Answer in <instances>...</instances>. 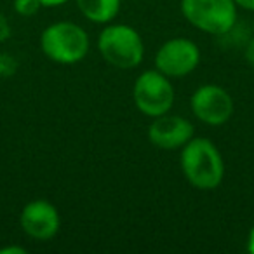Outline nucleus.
I'll return each instance as SVG.
<instances>
[{
    "mask_svg": "<svg viewBox=\"0 0 254 254\" xmlns=\"http://www.w3.org/2000/svg\"><path fill=\"white\" fill-rule=\"evenodd\" d=\"M200 63V49L190 39H171L160 46L155 56V66L167 77H187Z\"/></svg>",
    "mask_w": 254,
    "mask_h": 254,
    "instance_id": "obj_6",
    "label": "nucleus"
},
{
    "mask_svg": "<svg viewBox=\"0 0 254 254\" xmlns=\"http://www.w3.org/2000/svg\"><path fill=\"white\" fill-rule=\"evenodd\" d=\"M181 169L191 187L198 190H214L225 178V162L207 138H191L181 148Z\"/></svg>",
    "mask_w": 254,
    "mask_h": 254,
    "instance_id": "obj_1",
    "label": "nucleus"
},
{
    "mask_svg": "<svg viewBox=\"0 0 254 254\" xmlns=\"http://www.w3.org/2000/svg\"><path fill=\"white\" fill-rule=\"evenodd\" d=\"M26 251L23 247H18V246H11V247H2L0 249V254H25Z\"/></svg>",
    "mask_w": 254,
    "mask_h": 254,
    "instance_id": "obj_12",
    "label": "nucleus"
},
{
    "mask_svg": "<svg viewBox=\"0 0 254 254\" xmlns=\"http://www.w3.org/2000/svg\"><path fill=\"white\" fill-rule=\"evenodd\" d=\"M12 7L23 18H30V16H35L39 12V9L42 7L40 0H14L12 2Z\"/></svg>",
    "mask_w": 254,
    "mask_h": 254,
    "instance_id": "obj_11",
    "label": "nucleus"
},
{
    "mask_svg": "<svg viewBox=\"0 0 254 254\" xmlns=\"http://www.w3.org/2000/svg\"><path fill=\"white\" fill-rule=\"evenodd\" d=\"M68 0H40L42 7H58V5L66 4Z\"/></svg>",
    "mask_w": 254,
    "mask_h": 254,
    "instance_id": "obj_13",
    "label": "nucleus"
},
{
    "mask_svg": "<svg viewBox=\"0 0 254 254\" xmlns=\"http://www.w3.org/2000/svg\"><path fill=\"white\" fill-rule=\"evenodd\" d=\"M193 138V126L180 115H159L148 127V139L153 146L162 150L183 148Z\"/></svg>",
    "mask_w": 254,
    "mask_h": 254,
    "instance_id": "obj_9",
    "label": "nucleus"
},
{
    "mask_svg": "<svg viewBox=\"0 0 254 254\" xmlns=\"http://www.w3.org/2000/svg\"><path fill=\"white\" fill-rule=\"evenodd\" d=\"M21 228L30 239L49 240L60 232L61 218L58 209L51 202L39 198L32 200L21 211Z\"/></svg>",
    "mask_w": 254,
    "mask_h": 254,
    "instance_id": "obj_8",
    "label": "nucleus"
},
{
    "mask_svg": "<svg viewBox=\"0 0 254 254\" xmlns=\"http://www.w3.org/2000/svg\"><path fill=\"white\" fill-rule=\"evenodd\" d=\"M98 49L103 60L120 70H131L143 61L145 44L138 32L127 25H110L99 33Z\"/></svg>",
    "mask_w": 254,
    "mask_h": 254,
    "instance_id": "obj_3",
    "label": "nucleus"
},
{
    "mask_svg": "<svg viewBox=\"0 0 254 254\" xmlns=\"http://www.w3.org/2000/svg\"><path fill=\"white\" fill-rule=\"evenodd\" d=\"M134 105L145 115L155 117L169 113L174 105V89L169 77L159 70H146L136 78L132 91Z\"/></svg>",
    "mask_w": 254,
    "mask_h": 254,
    "instance_id": "obj_5",
    "label": "nucleus"
},
{
    "mask_svg": "<svg viewBox=\"0 0 254 254\" xmlns=\"http://www.w3.org/2000/svg\"><path fill=\"white\" fill-rule=\"evenodd\" d=\"M40 49L54 63L75 64L89 53V37L77 23L58 21L42 32Z\"/></svg>",
    "mask_w": 254,
    "mask_h": 254,
    "instance_id": "obj_2",
    "label": "nucleus"
},
{
    "mask_svg": "<svg viewBox=\"0 0 254 254\" xmlns=\"http://www.w3.org/2000/svg\"><path fill=\"white\" fill-rule=\"evenodd\" d=\"M247 251H249L251 254H254V226L251 228L249 237H247Z\"/></svg>",
    "mask_w": 254,
    "mask_h": 254,
    "instance_id": "obj_16",
    "label": "nucleus"
},
{
    "mask_svg": "<svg viewBox=\"0 0 254 254\" xmlns=\"http://www.w3.org/2000/svg\"><path fill=\"white\" fill-rule=\"evenodd\" d=\"M181 11L195 28L212 35L230 32L237 21L233 0H181Z\"/></svg>",
    "mask_w": 254,
    "mask_h": 254,
    "instance_id": "obj_4",
    "label": "nucleus"
},
{
    "mask_svg": "<svg viewBox=\"0 0 254 254\" xmlns=\"http://www.w3.org/2000/svg\"><path fill=\"white\" fill-rule=\"evenodd\" d=\"M246 58H247V61H249V63L254 66V39L251 40V44L247 46V49H246Z\"/></svg>",
    "mask_w": 254,
    "mask_h": 254,
    "instance_id": "obj_15",
    "label": "nucleus"
},
{
    "mask_svg": "<svg viewBox=\"0 0 254 254\" xmlns=\"http://www.w3.org/2000/svg\"><path fill=\"white\" fill-rule=\"evenodd\" d=\"M239 7L247 9V11H254V0H233Z\"/></svg>",
    "mask_w": 254,
    "mask_h": 254,
    "instance_id": "obj_14",
    "label": "nucleus"
},
{
    "mask_svg": "<svg viewBox=\"0 0 254 254\" xmlns=\"http://www.w3.org/2000/svg\"><path fill=\"white\" fill-rule=\"evenodd\" d=\"M190 106L193 115L207 126H223L233 115V99L216 84L200 85L191 94Z\"/></svg>",
    "mask_w": 254,
    "mask_h": 254,
    "instance_id": "obj_7",
    "label": "nucleus"
},
{
    "mask_svg": "<svg viewBox=\"0 0 254 254\" xmlns=\"http://www.w3.org/2000/svg\"><path fill=\"white\" fill-rule=\"evenodd\" d=\"M77 5L92 23H110L120 11V0H77Z\"/></svg>",
    "mask_w": 254,
    "mask_h": 254,
    "instance_id": "obj_10",
    "label": "nucleus"
}]
</instances>
